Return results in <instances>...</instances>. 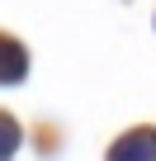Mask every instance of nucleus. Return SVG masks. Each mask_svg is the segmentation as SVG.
<instances>
[{
  "instance_id": "obj_1",
  "label": "nucleus",
  "mask_w": 156,
  "mask_h": 161,
  "mask_svg": "<svg viewBox=\"0 0 156 161\" xmlns=\"http://www.w3.org/2000/svg\"><path fill=\"white\" fill-rule=\"evenodd\" d=\"M109 161H156V128H137L109 147Z\"/></svg>"
},
{
  "instance_id": "obj_2",
  "label": "nucleus",
  "mask_w": 156,
  "mask_h": 161,
  "mask_svg": "<svg viewBox=\"0 0 156 161\" xmlns=\"http://www.w3.org/2000/svg\"><path fill=\"white\" fill-rule=\"evenodd\" d=\"M24 66H29L24 47H19L14 38L0 33V80H5V86H10V80H19V76H24Z\"/></svg>"
},
{
  "instance_id": "obj_3",
  "label": "nucleus",
  "mask_w": 156,
  "mask_h": 161,
  "mask_svg": "<svg viewBox=\"0 0 156 161\" xmlns=\"http://www.w3.org/2000/svg\"><path fill=\"white\" fill-rule=\"evenodd\" d=\"M14 147H19V128H14V119H5V114H0V161H5V156H14Z\"/></svg>"
}]
</instances>
